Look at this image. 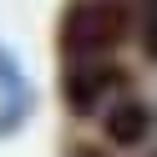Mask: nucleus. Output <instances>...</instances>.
<instances>
[{"mask_svg": "<svg viewBox=\"0 0 157 157\" xmlns=\"http://www.w3.org/2000/svg\"><path fill=\"white\" fill-rule=\"evenodd\" d=\"M152 157H157V147H152Z\"/></svg>", "mask_w": 157, "mask_h": 157, "instance_id": "7", "label": "nucleus"}, {"mask_svg": "<svg viewBox=\"0 0 157 157\" xmlns=\"http://www.w3.org/2000/svg\"><path fill=\"white\" fill-rule=\"evenodd\" d=\"M25 112H31V86L21 81L15 61L0 51V137H5V132H15V127L25 122Z\"/></svg>", "mask_w": 157, "mask_h": 157, "instance_id": "4", "label": "nucleus"}, {"mask_svg": "<svg viewBox=\"0 0 157 157\" xmlns=\"http://www.w3.org/2000/svg\"><path fill=\"white\" fill-rule=\"evenodd\" d=\"M142 51L157 61V0H142Z\"/></svg>", "mask_w": 157, "mask_h": 157, "instance_id": "5", "label": "nucleus"}, {"mask_svg": "<svg viewBox=\"0 0 157 157\" xmlns=\"http://www.w3.org/2000/svg\"><path fill=\"white\" fill-rule=\"evenodd\" d=\"M81 157H101V152H81Z\"/></svg>", "mask_w": 157, "mask_h": 157, "instance_id": "6", "label": "nucleus"}, {"mask_svg": "<svg viewBox=\"0 0 157 157\" xmlns=\"http://www.w3.org/2000/svg\"><path fill=\"white\" fill-rule=\"evenodd\" d=\"M106 137H112L117 147H142L147 137H152V106L137 101V96H122V101H112V112L101 117Z\"/></svg>", "mask_w": 157, "mask_h": 157, "instance_id": "3", "label": "nucleus"}, {"mask_svg": "<svg viewBox=\"0 0 157 157\" xmlns=\"http://www.w3.org/2000/svg\"><path fill=\"white\" fill-rule=\"evenodd\" d=\"M127 41V10L117 0H71L61 10V56L66 61H106Z\"/></svg>", "mask_w": 157, "mask_h": 157, "instance_id": "1", "label": "nucleus"}, {"mask_svg": "<svg viewBox=\"0 0 157 157\" xmlns=\"http://www.w3.org/2000/svg\"><path fill=\"white\" fill-rule=\"evenodd\" d=\"M117 86H122V71H117L112 61H66L61 91H66V106H71L76 117H91Z\"/></svg>", "mask_w": 157, "mask_h": 157, "instance_id": "2", "label": "nucleus"}]
</instances>
